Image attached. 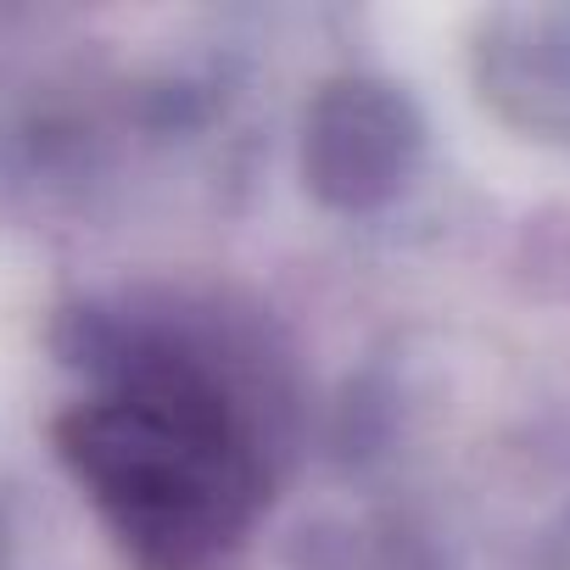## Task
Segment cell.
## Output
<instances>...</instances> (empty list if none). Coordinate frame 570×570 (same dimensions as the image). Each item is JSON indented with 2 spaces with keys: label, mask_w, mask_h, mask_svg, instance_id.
Instances as JSON below:
<instances>
[{
  "label": "cell",
  "mask_w": 570,
  "mask_h": 570,
  "mask_svg": "<svg viewBox=\"0 0 570 570\" xmlns=\"http://www.w3.org/2000/svg\"><path fill=\"white\" fill-rule=\"evenodd\" d=\"M57 453L135 570H218L268 503L246 409L174 347L135 353L73 397Z\"/></svg>",
  "instance_id": "cell-1"
}]
</instances>
